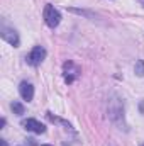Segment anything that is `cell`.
<instances>
[{"label": "cell", "mask_w": 144, "mask_h": 146, "mask_svg": "<svg viewBox=\"0 0 144 146\" xmlns=\"http://www.w3.org/2000/svg\"><path fill=\"white\" fill-rule=\"evenodd\" d=\"M108 117L112 122L115 124H122L124 122V104L117 95H112V99L108 100Z\"/></svg>", "instance_id": "6da1fadb"}, {"label": "cell", "mask_w": 144, "mask_h": 146, "mask_svg": "<svg viewBox=\"0 0 144 146\" xmlns=\"http://www.w3.org/2000/svg\"><path fill=\"white\" fill-rule=\"evenodd\" d=\"M22 126H24V129H27V131H31V133H36V134L46 133V126L41 124L36 119H26V121H22Z\"/></svg>", "instance_id": "8992f818"}, {"label": "cell", "mask_w": 144, "mask_h": 146, "mask_svg": "<svg viewBox=\"0 0 144 146\" xmlns=\"http://www.w3.org/2000/svg\"><path fill=\"white\" fill-rule=\"evenodd\" d=\"M134 72H136L137 76H144V60H137V61H136Z\"/></svg>", "instance_id": "30bf717a"}, {"label": "cell", "mask_w": 144, "mask_h": 146, "mask_svg": "<svg viewBox=\"0 0 144 146\" xmlns=\"http://www.w3.org/2000/svg\"><path fill=\"white\" fill-rule=\"evenodd\" d=\"M12 110H14V114H17V115H22L26 109H24V106L20 104V102H17V100H14L12 102Z\"/></svg>", "instance_id": "9c48e42d"}, {"label": "cell", "mask_w": 144, "mask_h": 146, "mask_svg": "<svg viewBox=\"0 0 144 146\" xmlns=\"http://www.w3.org/2000/svg\"><path fill=\"white\" fill-rule=\"evenodd\" d=\"M63 73H65V82L66 83H73L78 76H80V66L78 65H75L73 61H66L65 65H63Z\"/></svg>", "instance_id": "3957f363"}, {"label": "cell", "mask_w": 144, "mask_h": 146, "mask_svg": "<svg viewBox=\"0 0 144 146\" xmlns=\"http://www.w3.org/2000/svg\"><path fill=\"white\" fill-rule=\"evenodd\" d=\"M44 58H46V49L42 46H34L32 51L27 56V63L32 65V66H37V65H41L44 61Z\"/></svg>", "instance_id": "5b68a950"}, {"label": "cell", "mask_w": 144, "mask_h": 146, "mask_svg": "<svg viewBox=\"0 0 144 146\" xmlns=\"http://www.w3.org/2000/svg\"><path fill=\"white\" fill-rule=\"evenodd\" d=\"M42 17H44V22H46L51 29L58 27L59 22H61V14H59V10H58L54 5H51V3H48V5L44 7Z\"/></svg>", "instance_id": "7a4b0ae2"}, {"label": "cell", "mask_w": 144, "mask_h": 146, "mask_svg": "<svg viewBox=\"0 0 144 146\" xmlns=\"http://www.w3.org/2000/svg\"><path fill=\"white\" fill-rule=\"evenodd\" d=\"M139 2H141V3H143V5H144V0H139Z\"/></svg>", "instance_id": "7c38bea8"}, {"label": "cell", "mask_w": 144, "mask_h": 146, "mask_svg": "<svg viewBox=\"0 0 144 146\" xmlns=\"http://www.w3.org/2000/svg\"><path fill=\"white\" fill-rule=\"evenodd\" d=\"M41 146H51V145H41Z\"/></svg>", "instance_id": "4fadbf2b"}, {"label": "cell", "mask_w": 144, "mask_h": 146, "mask_svg": "<svg viewBox=\"0 0 144 146\" xmlns=\"http://www.w3.org/2000/svg\"><path fill=\"white\" fill-rule=\"evenodd\" d=\"M0 145H2V146H7V141H5V139H0Z\"/></svg>", "instance_id": "8fae6325"}, {"label": "cell", "mask_w": 144, "mask_h": 146, "mask_svg": "<svg viewBox=\"0 0 144 146\" xmlns=\"http://www.w3.org/2000/svg\"><path fill=\"white\" fill-rule=\"evenodd\" d=\"M0 36L3 41H7L9 44H12L14 48H17L19 46V34L15 33V29H12V27H7L5 24H2V29H0Z\"/></svg>", "instance_id": "277c9868"}, {"label": "cell", "mask_w": 144, "mask_h": 146, "mask_svg": "<svg viewBox=\"0 0 144 146\" xmlns=\"http://www.w3.org/2000/svg\"><path fill=\"white\" fill-rule=\"evenodd\" d=\"M19 94H20V97H22L24 100L31 102V100L34 99V87H32L29 82H20V85H19Z\"/></svg>", "instance_id": "52a82bcc"}, {"label": "cell", "mask_w": 144, "mask_h": 146, "mask_svg": "<svg viewBox=\"0 0 144 146\" xmlns=\"http://www.w3.org/2000/svg\"><path fill=\"white\" fill-rule=\"evenodd\" d=\"M141 146H144V145H141Z\"/></svg>", "instance_id": "5bb4252c"}, {"label": "cell", "mask_w": 144, "mask_h": 146, "mask_svg": "<svg viewBox=\"0 0 144 146\" xmlns=\"http://www.w3.org/2000/svg\"><path fill=\"white\" fill-rule=\"evenodd\" d=\"M46 115H48V119H49V121H53V122H58V124H63L66 129H71V124H70V122H66V121H63V119H59V117H54L51 112H46Z\"/></svg>", "instance_id": "ba28073f"}]
</instances>
